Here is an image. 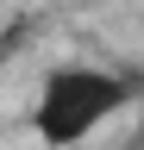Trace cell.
Segmentation results:
<instances>
[{
	"label": "cell",
	"instance_id": "cell-1",
	"mask_svg": "<svg viewBox=\"0 0 144 150\" xmlns=\"http://www.w3.org/2000/svg\"><path fill=\"white\" fill-rule=\"evenodd\" d=\"M106 106H113V88H106V81L69 75V81H57L50 100H44V131H50V138H75V131H88Z\"/></svg>",
	"mask_w": 144,
	"mask_h": 150
}]
</instances>
